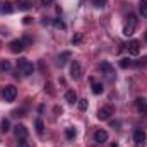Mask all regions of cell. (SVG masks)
Masks as SVG:
<instances>
[{"label":"cell","mask_w":147,"mask_h":147,"mask_svg":"<svg viewBox=\"0 0 147 147\" xmlns=\"http://www.w3.org/2000/svg\"><path fill=\"white\" fill-rule=\"evenodd\" d=\"M127 50H128V53L130 55H139L140 53V43L137 41V39H132V41H128V45H127Z\"/></svg>","instance_id":"cell-5"},{"label":"cell","mask_w":147,"mask_h":147,"mask_svg":"<svg viewBox=\"0 0 147 147\" xmlns=\"http://www.w3.org/2000/svg\"><path fill=\"white\" fill-rule=\"evenodd\" d=\"M105 3H106V0H92V5H94V7H98V9H103V7H105Z\"/></svg>","instance_id":"cell-25"},{"label":"cell","mask_w":147,"mask_h":147,"mask_svg":"<svg viewBox=\"0 0 147 147\" xmlns=\"http://www.w3.org/2000/svg\"><path fill=\"white\" fill-rule=\"evenodd\" d=\"M140 14H142V17H146L147 19V2H140Z\"/></svg>","instance_id":"cell-22"},{"label":"cell","mask_w":147,"mask_h":147,"mask_svg":"<svg viewBox=\"0 0 147 147\" xmlns=\"http://www.w3.org/2000/svg\"><path fill=\"white\" fill-rule=\"evenodd\" d=\"M79 108L82 111L87 110V99H79Z\"/></svg>","instance_id":"cell-26"},{"label":"cell","mask_w":147,"mask_h":147,"mask_svg":"<svg viewBox=\"0 0 147 147\" xmlns=\"http://www.w3.org/2000/svg\"><path fill=\"white\" fill-rule=\"evenodd\" d=\"M24 24H31V17H24Z\"/></svg>","instance_id":"cell-31"},{"label":"cell","mask_w":147,"mask_h":147,"mask_svg":"<svg viewBox=\"0 0 147 147\" xmlns=\"http://www.w3.org/2000/svg\"><path fill=\"white\" fill-rule=\"evenodd\" d=\"M101 70L105 72V77H106L108 80H113V79H115V70H113V67H111L108 62H103V63H101Z\"/></svg>","instance_id":"cell-7"},{"label":"cell","mask_w":147,"mask_h":147,"mask_svg":"<svg viewBox=\"0 0 147 147\" xmlns=\"http://www.w3.org/2000/svg\"><path fill=\"white\" fill-rule=\"evenodd\" d=\"M69 58H70V51H63V53L58 57V65H60V67H63V65L69 62Z\"/></svg>","instance_id":"cell-14"},{"label":"cell","mask_w":147,"mask_h":147,"mask_svg":"<svg viewBox=\"0 0 147 147\" xmlns=\"http://www.w3.org/2000/svg\"><path fill=\"white\" fill-rule=\"evenodd\" d=\"M31 7V2L28 0H19V10H28Z\"/></svg>","instance_id":"cell-21"},{"label":"cell","mask_w":147,"mask_h":147,"mask_svg":"<svg viewBox=\"0 0 147 147\" xmlns=\"http://www.w3.org/2000/svg\"><path fill=\"white\" fill-rule=\"evenodd\" d=\"M0 9H2V3H0Z\"/></svg>","instance_id":"cell-33"},{"label":"cell","mask_w":147,"mask_h":147,"mask_svg":"<svg viewBox=\"0 0 147 147\" xmlns=\"http://www.w3.org/2000/svg\"><path fill=\"white\" fill-rule=\"evenodd\" d=\"M146 41H147V33H146Z\"/></svg>","instance_id":"cell-32"},{"label":"cell","mask_w":147,"mask_h":147,"mask_svg":"<svg viewBox=\"0 0 147 147\" xmlns=\"http://www.w3.org/2000/svg\"><path fill=\"white\" fill-rule=\"evenodd\" d=\"M79 41H82V33H77V34L72 38V43H79Z\"/></svg>","instance_id":"cell-27"},{"label":"cell","mask_w":147,"mask_h":147,"mask_svg":"<svg viewBox=\"0 0 147 147\" xmlns=\"http://www.w3.org/2000/svg\"><path fill=\"white\" fill-rule=\"evenodd\" d=\"M135 26H137V17H135L134 14H130V16H128V24L123 28V34H125V36H132L134 31H135Z\"/></svg>","instance_id":"cell-2"},{"label":"cell","mask_w":147,"mask_h":147,"mask_svg":"<svg viewBox=\"0 0 147 147\" xmlns=\"http://www.w3.org/2000/svg\"><path fill=\"white\" fill-rule=\"evenodd\" d=\"M34 72V67H33V63L31 62H28V60H17V74H22V75H31V74Z\"/></svg>","instance_id":"cell-1"},{"label":"cell","mask_w":147,"mask_h":147,"mask_svg":"<svg viewBox=\"0 0 147 147\" xmlns=\"http://www.w3.org/2000/svg\"><path fill=\"white\" fill-rule=\"evenodd\" d=\"M65 101H67V103H70V105H74V103H77V101H79V99H77L75 91H67V92H65Z\"/></svg>","instance_id":"cell-13"},{"label":"cell","mask_w":147,"mask_h":147,"mask_svg":"<svg viewBox=\"0 0 147 147\" xmlns=\"http://www.w3.org/2000/svg\"><path fill=\"white\" fill-rule=\"evenodd\" d=\"M17 147H29V146H28V142H24V139H19V146Z\"/></svg>","instance_id":"cell-29"},{"label":"cell","mask_w":147,"mask_h":147,"mask_svg":"<svg viewBox=\"0 0 147 147\" xmlns=\"http://www.w3.org/2000/svg\"><path fill=\"white\" fill-rule=\"evenodd\" d=\"M111 115H113V108L111 106H103V108H99V111H98V118L99 120H108Z\"/></svg>","instance_id":"cell-9"},{"label":"cell","mask_w":147,"mask_h":147,"mask_svg":"<svg viewBox=\"0 0 147 147\" xmlns=\"http://www.w3.org/2000/svg\"><path fill=\"white\" fill-rule=\"evenodd\" d=\"M10 69H12V65H10L9 60H2L0 62V72H9Z\"/></svg>","instance_id":"cell-17"},{"label":"cell","mask_w":147,"mask_h":147,"mask_svg":"<svg viewBox=\"0 0 147 147\" xmlns=\"http://www.w3.org/2000/svg\"><path fill=\"white\" fill-rule=\"evenodd\" d=\"M9 48H10L12 53H21V51L26 48V43H24L22 39H14V41H10Z\"/></svg>","instance_id":"cell-4"},{"label":"cell","mask_w":147,"mask_h":147,"mask_svg":"<svg viewBox=\"0 0 147 147\" xmlns=\"http://www.w3.org/2000/svg\"><path fill=\"white\" fill-rule=\"evenodd\" d=\"M22 113H24V110H16V111H12V116H17V118L19 116H24Z\"/></svg>","instance_id":"cell-28"},{"label":"cell","mask_w":147,"mask_h":147,"mask_svg":"<svg viewBox=\"0 0 147 147\" xmlns=\"http://www.w3.org/2000/svg\"><path fill=\"white\" fill-rule=\"evenodd\" d=\"M94 140L99 142V144L106 142V140H108V132H106V130H96V134H94Z\"/></svg>","instance_id":"cell-11"},{"label":"cell","mask_w":147,"mask_h":147,"mask_svg":"<svg viewBox=\"0 0 147 147\" xmlns=\"http://www.w3.org/2000/svg\"><path fill=\"white\" fill-rule=\"evenodd\" d=\"M91 84H92V92L94 94H101L103 92V84L101 82H96L94 79H91Z\"/></svg>","instance_id":"cell-15"},{"label":"cell","mask_w":147,"mask_h":147,"mask_svg":"<svg viewBox=\"0 0 147 147\" xmlns=\"http://www.w3.org/2000/svg\"><path fill=\"white\" fill-rule=\"evenodd\" d=\"M2 10H3V14H10L14 10V7H12L10 2H5V3H2Z\"/></svg>","instance_id":"cell-19"},{"label":"cell","mask_w":147,"mask_h":147,"mask_svg":"<svg viewBox=\"0 0 147 147\" xmlns=\"http://www.w3.org/2000/svg\"><path fill=\"white\" fill-rule=\"evenodd\" d=\"M34 125H36V132L39 134V135H43V132H45V123H43V120H41V118H38Z\"/></svg>","instance_id":"cell-18"},{"label":"cell","mask_w":147,"mask_h":147,"mask_svg":"<svg viewBox=\"0 0 147 147\" xmlns=\"http://www.w3.org/2000/svg\"><path fill=\"white\" fill-rule=\"evenodd\" d=\"M53 2H55V0H41L43 5H50V3H53Z\"/></svg>","instance_id":"cell-30"},{"label":"cell","mask_w":147,"mask_h":147,"mask_svg":"<svg viewBox=\"0 0 147 147\" xmlns=\"http://www.w3.org/2000/svg\"><path fill=\"white\" fill-rule=\"evenodd\" d=\"M0 127H2L0 130H2L3 134H5V132H9V130H10V121H9L7 118H3V120H2V125H0Z\"/></svg>","instance_id":"cell-20"},{"label":"cell","mask_w":147,"mask_h":147,"mask_svg":"<svg viewBox=\"0 0 147 147\" xmlns=\"http://www.w3.org/2000/svg\"><path fill=\"white\" fill-rule=\"evenodd\" d=\"M70 75H72V79H75V80H79V79L82 77L80 65H79L77 62H72V63H70Z\"/></svg>","instance_id":"cell-8"},{"label":"cell","mask_w":147,"mask_h":147,"mask_svg":"<svg viewBox=\"0 0 147 147\" xmlns=\"http://www.w3.org/2000/svg\"><path fill=\"white\" fill-rule=\"evenodd\" d=\"M65 137H67L69 140H74V139L77 137V130H75L74 127H69V128L65 130Z\"/></svg>","instance_id":"cell-16"},{"label":"cell","mask_w":147,"mask_h":147,"mask_svg":"<svg viewBox=\"0 0 147 147\" xmlns=\"http://www.w3.org/2000/svg\"><path fill=\"white\" fill-rule=\"evenodd\" d=\"M16 96H17V89L14 86H5L3 87V99L7 103H12L16 99Z\"/></svg>","instance_id":"cell-3"},{"label":"cell","mask_w":147,"mask_h":147,"mask_svg":"<svg viewBox=\"0 0 147 147\" xmlns=\"http://www.w3.org/2000/svg\"><path fill=\"white\" fill-rule=\"evenodd\" d=\"M134 142L137 147H142L146 142V132L144 130H135L134 132Z\"/></svg>","instance_id":"cell-6"},{"label":"cell","mask_w":147,"mask_h":147,"mask_svg":"<svg viewBox=\"0 0 147 147\" xmlns=\"http://www.w3.org/2000/svg\"><path fill=\"white\" fill-rule=\"evenodd\" d=\"M53 24H55V28H58V29H65V24H63V21H62V19H55V21H53Z\"/></svg>","instance_id":"cell-24"},{"label":"cell","mask_w":147,"mask_h":147,"mask_svg":"<svg viewBox=\"0 0 147 147\" xmlns=\"http://www.w3.org/2000/svg\"><path fill=\"white\" fill-rule=\"evenodd\" d=\"M14 134H16L17 139H26L29 132H28V128H26L24 125H16V127H14Z\"/></svg>","instance_id":"cell-10"},{"label":"cell","mask_w":147,"mask_h":147,"mask_svg":"<svg viewBox=\"0 0 147 147\" xmlns=\"http://www.w3.org/2000/svg\"><path fill=\"white\" fill-rule=\"evenodd\" d=\"M135 106H137V110L140 111L142 115H147V101L144 98H137L135 99Z\"/></svg>","instance_id":"cell-12"},{"label":"cell","mask_w":147,"mask_h":147,"mask_svg":"<svg viewBox=\"0 0 147 147\" xmlns=\"http://www.w3.org/2000/svg\"><path fill=\"white\" fill-rule=\"evenodd\" d=\"M130 65H132V62H130L128 58H121V60H120V67H121V69H127V67H130Z\"/></svg>","instance_id":"cell-23"}]
</instances>
